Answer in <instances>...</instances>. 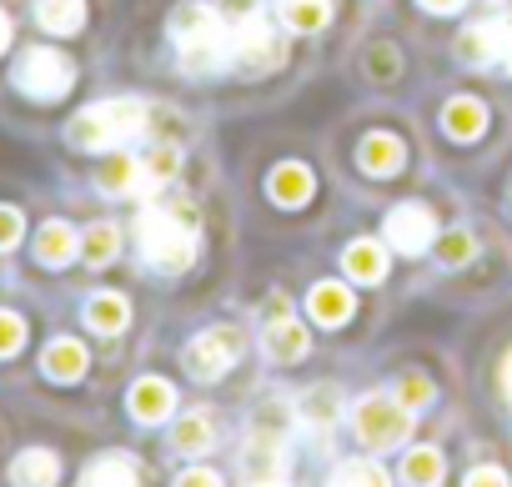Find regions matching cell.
<instances>
[{
	"mask_svg": "<svg viewBox=\"0 0 512 487\" xmlns=\"http://www.w3.org/2000/svg\"><path fill=\"white\" fill-rule=\"evenodd\" d=\"M181 171V151L171 146V141H161L146 161H141V176H146V186H166L171 176Z\"/></svg>",
	"mask_w": 512,
	"mask_h": 487,
	"instance_id": "f546056e",
	"label": "cell"
},
{
	"mask_svg": "<svg viewBox=\"0 0 512 487\" xmlns=\"http://www.w3.org/2000/svg\"><path fill=\"white\" fill-rule=\"evenodd\" d=\"M36 21L51 36H76L86 26V0H36Z\"/></svg>",
	"mask_w": 512,
	"mask_h": 487,
	"instance_id": "d6986e66",
	"label": "cell"
},
{
	"mask_svg": "<svg viewBox=\"0 0 512 487\" xmlns=\"http://www.w3.org/2000/svg\"><path fill=\"white\" fill-rule=\"evenodd\" d=\"M342 267H347V277H352V282L372 287V282H382V277H387V252L377 247V241H352V247L342 252Z\"/></svg>",
	"mask_w": 512,
	"mask_h": 487,
	"instance_id": "ac0fdd59",
	"label": "cell"
},
{
	"mask_svg": "<svg viewBox=\"0 0 512 487\" xmlns=\"http://www.w3.org/2000/svg\"><path fill=\"white\" fill-rule=\"evenodd\" d=\"M216 11H221L226 26H241V21L256 16V0H216Z\"/></svg>",
	"mask_w": 512,
	"mask_h": 487,
	"instance_id": "d590c367",
	"label": "cell"
},
{
	"mask_svg": "<svg viewBox=\"0 0 512 487\" xmlns=\"http://www.w3.org/2000/svg\"><path fill=\"white\" fill-rule=\"evenodd\" d=\"M262 487H282V482H262Z\"/></svg>",
	"mask_w": 512,
	"mask_h": 487,
	"instance_id": "b9f144b4",
	"label": "cell"
},
{
	"mask_svg": "<svg viewBox=\"0 0 512 487\" xmlns=\"http://www.w3.org/2000/svg\"><path fill=\"white\" fill-rule=\"evenodd\" d=\"M231 31V61L236 66H246V71H272V66H282V41H277V31L262 21V16H251V21H241V26H226Z\"/></svg>",
	"mask_w": 512,
	"mask_h": 487,
	"instance_id": "8992f818",
	"label": "cell"
},
{
	"mask_svg": "<svg viewBox=\"0 0 512 487\" xmlns=\"http://www.w3.org/2000/svg\"><path fill=\"white\" fill-rule=\"evenodd\" d=\"M507 66H512V56H507Z\"/></svg>",
	"mask_w": 512,
	"mask_h": 487,
	"instance_id": "7bdbcfd3",
	"label": "cell"
},
{
	"mask_svg": "<svg viewBox=\"0 0 512 487\" xmlns=\"http://www.w3.org/2000/svg\"><path fill=\"white\" fill-rule=\"evenodd\" d=\"M136 236H141V257L156 267V272H186L201 252V241H196V226L191 216L181 211H141L136 221Z\"/></svg>",
	"mask_w": 512,
	"mask_h": 487,
	"instance_id": "7a4b0ae2",
	"label": "cell"
},
{
	"mask_svg": "<svg viewBox=\"0 0 512 487\" xmlns=\"http://www.w3.org/2000/svg\"><path fill=\"white\" fill-rule=\"evenodd\" d=\"M442 126H447L452 141H477V136L487 131V111H482V101H472V96H452L447 111H442Z\"/></svg>",
	"mask_w": 512,
	"mask_h": 487,
	"instance_id": "9a60e30c",
	"label": "cell"
},
{
	"mask_svg": "<svg viewBox=\"0 0 512 487\" xmlns=\"http://www.w3.org/2000/svg\"><path fill=\"white\" fill-rule=\"evenodd\" d=\"M176 412V387L161 382V377H141L131 387V417L136 422H166Z\"/></svg>",
	"mask_w": 512,
	"mask_h": 487,
	"instance_id": "8fae6325",
	"label": "cell"
},
{
	"mask_svg": "<svg viewBox=\"0 0 512 487\" xmlns=\"http://www.w3.org/2000/svg\"><path fill=\"white\" fill-rule=\"evenodd\" d=\"M367 71H372V81H392V76L402 71L397 46H372V51H367Z\"/></svg>",
	"mask_w": 512,
	"mask_h": 487,
	"instance_id": "d6a6232c",
	"label": "cell"
},
{
	"mask_svg": "<svg viewBox=\"0 0 512 487\" xmlns=\"http://www.w3.org/2000/svg\"><path fill=\"white\" fill-rule=\"evenodd\" d=\"M312 171L302 166V161H282L272 176H267V191H272V201L277 206H307L312 201Z\"/></svg>",
	"mask_w": 512,
	"mask_h": 487,
	"instance_id": "5bb4252c",
	"label": "cell"
},
{
	"mask_svg": "<svg viewBox=\"0 0 512 487\" xmlns=\"http://www.w3.org/2000/svg\"><path fill=\"white\" fill-rule=\"evenodd\" d=\"M462 487H507V477H502L497 467H477V472H472Z\"/></svg>",
	"mask_w": 512,
	"mask_h": 487,
	"instance_id": "74e56055",
	"label": "cell"
},
{
	"mask_svg": "<svg viewBox=\"0 0 512 487\" xmlns=\"http://www.w3.org/2000/svg\"><path fill=\"white\" fill-rule=\"evenodd\" d=\"M141 131H146V106L131 101V96H121V101H96V106H86V111L71 121L66 136H71V146H81V151H111V146L141 136Z\"/></svg>",
	"mask_w": 512,
	"mask_h": 487,
	"instance_id": "3957f363",
	"label": "cell"
},
{
	"mask_svg": "<svg viewBox=\"0 0 512 487\" xmlns=\"http://www.w3.org/2000/svg\"><path fill=\"white\" fill-rule=\"evenodd\" d=\"M76 252H81V236H76L66 221H46V226H41V236H36V257H41V267H66Z\"/></svg>",
	"mask_w": 512,
	"mask_h": 487,
	"instance_id": "e0dca14e",
	"label": "cell"
},
{
	"mask_svg": "<svg viewBox=\"0 0 512 487\" xmlns=\"http://www.w3.org/2000/svg\"><path fill=\"white\" fill-rule=\"evenodd\" d=\"M171 442H176V452H186V457L206 452V447L216 442V432H211V417H206V412H191V417H181V422L171 427Z\"/></svg>",
	"mask_w": 512,
	"mask_h": 487,
	"instance_id": "484cf974",
	"label": "cell"
},
{
	"mask_svg": "<svg viewBox=\"0 0 512 487\" xmlns=\"http://www.w3.org/2000/svg\"><path fill=\"white\" fill-rule=\"evenodd\" d=\"M171 41H176L181 66L191 76H206V71L231 61V31H226L221 11L201 6V0H186V6L171 11Z\"/></svg>",
	"mask_w": 512,
	"mask_h": 487,
	"instance_id": "6da1fadb",
	"label": "cell"
},
{
	"mask_svg": "<svg viewBox=\"0 0 512 487\" xmlns=\"http://www.w3.org/2000/svg\"><path fill=\"white\" fill-rule=\"evenodd\" d=\"M297 417H302V427H312V432L337 427V417H342V397H337V387H317V392H307V397L297 402Z\"/></svg>",
	"mask_w": 512,
	"mask_h": 487,
	"instance_id": "ffe728a7",
	"label": "cell"
},
{
	"mask_svg": "<svg viewBox=\"0 0 512 487\" xmlns=\"http://www.w3.org/2000/svg\"><path fill=\"white\" fill-rule=\"evenodd\" d=\"M402 477H407V487H437L442 482V452L437 447H412L402 457Z\"/></svg>",
	"mask_w": 512,
	"mask_h": 487,
	"instance_id": "4316f807",
	"label": "cell"
},
{
	"mask_svg": "<svg viewBox=\"0 0 512 487\" xmlns=\"http://www.w3.org/2000/svg\"><path fill=\"white\" fill-rule=\"evenodd\" d=\"M352 427H357V437L372 447V452H387V447H397L407 432H412V407L402 402V397H362L357 407H352Z\"/></svg>",
	"mask_w": 512,
	"mask_h": 487,
	"instance_id": "277c9868",
	"label": "cell"
},
{
	"mask_svg": "<svg viewBox=\"0 0 512 487\" xmlns=\"http://www.w3.org/2000/svg\"><path fill=\"white\" fill-rule=\"evenodd\" d=\"M357 161H362V171H367V176H392V171H402L407 151H402V141H397V136H387V131H372V136H362V146H357Z\"/></svg>",
	"mask_w": 512,
	"mask_h": 487,
	"instance_id": "4fadbf2b",
	"label": "cell"
},
{
	"mask_svg": "<svg viewBox=\"0 0 512 487\" xmlns=\"http://www.w3.org/2000/svg\"><path fill=\"white\" fill-rule=\"evenodd\" d=\"M502 387H507V397H512V352H507V362H502Z\"/></svg>",
	"mask_w": 512,
	"mask_h": 487,
	"instance_id": "60d3db41",
	"label": "cell"
},
{
	"mask_svg": "<svg viewBox=\"0 0 512 487\" xmlns=\"http://www.w3.org/2000/svg\"><path fill=\"white\" fill-rule=\"evenodd\" d=\"M176 487H221V477H216L211 467H191V472L176 477Z\"/></svg>",
	"mask_w": 512,
	"mask_h": 487,
	"instance_id": "8d00e7d4",
	"label": "cell"
},
{
	"mask_svg": "<svg viewBox=\"0 0 512 487\" xmlns=\"http://www.w3.org/2000/svg\"><path fill=\"white\" fill-rule=\"evenodd\" d=\"M21 342H26V322L16 312H0V357L21 352Z\"/></svg>",
	"mask_w": 512,
	"mask_h": 487,
	"instance_id": "836d02e7",
	"label": "cell"
},
{
	"mask_svg": "<svg viewBox=\"0 0 512 487\" xmlns=\"http://www.w3.org/2000/svg\"><path fill=\"white\" fill-rule=\"evenodd\" d=\"M116 252H121V236H116V226H106V221H96V226L81 236V257H86L91 267H106Z\"/></svg>",
	"mask_w": 512,
	"mask_h": 487,
	"instance_id": "f1b7e54d",
	"label": "cell"
},
{
	"mask_svg": "<svg viewBox=\"0 0 512 487\" xmlns=\"http://www.w3.org/2000/svg\"><path fill=\"white\" fill-rule=\"evenodd\" d=\"M81 487H136V462L121 452H106L81 472Z\"/></svg>",
	"mask_w": 512,
	"mask_h": 487,
	"instance_id": "44dd1931",
	"label": "cell"
},
{
	"mask_svg": "<svg viewBox=\"0 0 512 487\" xmlns=\"http://www.w3.org/2000/svg\"><path fill=\"white\" fill-rule=\"evenodd\" d=\"M86 322H91V332H121L126 322H131V307H126V297H116V292H101V297H91V307H86Z\"/></svg>",
	"mask_w": 512,
	"mask_h": 487,
	"instance_id": "cb8c5ba5",
	"label": "cell"
},
{
	"mask_svg": "<svg viewBox=\"0 0 512 487\" xmlns=\"http://www.w3.org/2000/svg\"><path fill=\"white\" fill-rule=\"evenodd\" d=\"M236 357H241V332L236 327H211L186 347V372L201 377V382H216Z\"/></svg>",
	"mask_w": 512,
	"mask_h": 487,
	"instance_id": "52a82bcc",
	"label": "cell"
},
{
	"mask_svg": "<svg viewBox=\"0 0 512 487\" xmlns=\"http://www.w3.org/2000/svg\"><path fill=\"white\" fill-rule=\"evenodd\" d=\"M397 397H402V402H407V407L417 412V407H427V402L437 397V387H432V382H427L422 372H407V377L397 382Z\"/></svg>",
	"mask_w": 512,
	"mask_h": 487,
	"instance_id": "1f68e13d",
	"label": "cell"
},
{
	"mask_svg": "<svg viewBox=\"0 0 512 487\" xmlns=\"http://www.w3.org/2000/svg\"><path fill=\"white\" fill-rule=\"evenodd\" d=\"M46 377H56V382H76L81 372H86V347L81 342H71V337H61V342H51L46 347Z\"/></svg>",
	"mask_w": 512,
	"mask_h": 487,
	"instance_id": "603a6c76",
	"label": "cell"
},
{
	"mask_svg": "<svg viewBox=\"0 0 512 487\" xmlns=\"http://www.w3.org/2000/svg\"><path fill=\"white\" fill-rule=\"evenodd\" d=\"M457 56L467 66H492L502 56H512V21H482V26H467L457 36Z\"/></svg>",
	"mask_w": 512,
	"mask_h": 487,
	"instance_id": "9c48e42d",
	"label": "cell"
},
{
	"mask_svg": "<svg viewBox=\"0 0 512 487\" xmlns=\"http://www.w3.org/2000/svg\"><path fill=\"white\" fill-rule=\"evenodd\" d=\"M387 241L402 252V257H422L432 241H437V221L422 201H402L387 211Z\"/></svg>",
	"mask_w": 512,
	"mask_h": 487,
	"instance_id": "ba28073f",
	"label": "cell"
},
{
	"mask_svg": "<svg viewBox=\"0 0 512 487\" xmlns=\"http://www.w3.org/2000/svg\"><path fill=\"white\" fill-rule=\"evenodd\" d=\"M352 292L342 287V282H317L312 292H307V312H312V322L317 327H342L347 317H352Z\"/></svg>",
	"mask_w": 512,
	"mask_h": 487,
	"instance_id": "7c38bea8",
	"label": "cell"
},
{
	"mask_svg": "<svg viewBox=\"0 0 512 487\" xmlns=\"http://www.w3.org/2000/svg\"><path fill=\"white\" fill-rule=\"evenodd\" d=\"M462 6H467V0H422V11H437V16H452Z\"/></svg>",
	"mask_w": 512,
	"mask_h": 487,
	"instance_id": "f35d334b",
	"label": "cell"
},
{
	"mask_svg": "<svg viewBox=\"0 0 512 487\" xmlns=\"http://www.w3.org/2000/svg\"><path fill=\"white\" fill-rule=\"evenodd\" d=\"M332 487H392V482H387V472L372 457H352V462H342L332 472Z\"/></svg>",
	"mask_w": 512,
	"mask_h": 487,
	"instance_id": "83f0119b",
	"label": "cell"
},
{
	"mask_svg": "<svg viewBox=\"0 0 512 487\" xmlns=\"http://www.w3.org/2000/svg\"><path fill=\"white\" fill-rule=\"evenodd\" d=\"M262 347H267V357L272 362H302L307 357V327L302 322H292L287 312L282 317H267V332H262Z\"/></svg>",
	"mask_w": 512,
	"mask_h": 487,
	"instance_id": "30bf717a",
	"label": "cell"
},
{
	"mask_svg": "<svg viewBox=\"0 0 512 487\" xmlns=\"http://www.w3.org/2000/svg\"><path fill=\"white\" fill-rule=\"evenodd\" d=\"M432 247H437V262H442V267H467L472 252H477V241H472L467 231H447V236L432 241Z\"/></svg>",
	"mask_w": 512,
	"mask_h": 487,
	"instance_id": "4dcf8cb0",
	"label": "cell"
},
{
	"mask_svg": "<svg viewBox=\"0 0 512 487\" xmlns=\"http://www.w3.org/2000/svg\"><path fill=\"white\" fill-rule=\"evenodd\" d=\"M96 181H101V191H111V196H126V191H141V186H146L136 156H106L101 171H96Z\"/></svg>",
	"mask_w": 512,
	"mask_h": 487,
	"instance_id": "7402d4cb",
	"label": "cell"
},
{
	"mask_svg": "<svg viewBox=\"0 0 512 487\" xmlns=\"http://www.w3.org/2000/svg\"><path fill=\"white\" fill-rule=\"evenodd\" d=\"M6 46H11V16L0 11V51H6Z\"/></svg>",
	"mask_w": 512,
	"mask_h": 487,
	"instance_id": "ab89813d",
	"label": "cell"
},
{
	"mask_svg": "<svg viewBox=\"0 0 512 487\" xmlns=\"http://www.w3.org/2000/svg\"><path fill=\"white\" fill-rule=\"evenodd\" d=\"M21 231H26L21 211H16V206H0V252H11L16 241H21Z\"/></svg>",
	"mask_w": 512,
	"mask_h": 487,
	"instance_id": "e575fe53",
	"label": "cell"
},
{
	"mask_svg": "<svg viewBox=\"0 0 512 487\" xmlns=\"http://www.w3.org/2000/svg\"><path fill=\"white\" fill-rule=\"evenodd\" d=\"M56 477H61V462L46 447H26L16 457V467H11V482L16 487H56Z\"/></svg>",
	"mask_w": 512,
	"mask_h": 487,
	"instance_id": "2e32d148",
	"label": "cell"
},
{
	"mask_svg": "<svg viewBox=\"0 0 512 487\" xmlns=\"http://www.w3.org/2000/svg\"><path fill=\"white\" fill-rule=\"evenodd\" d=\"M282 21L302 36H317L327 21H332V6L327 0H282Z\"/></svg>",
	"mask_w": 512,
	"mask_h": 487,
	"instance_id": "d4e9b609",
	"label": "cell"
},
{
	"mask_svg": "<svg viewBox=\"0 0 512 487\" xmlns=\"http://www.w3.org/2000/svg\"><path fill=\"white\" fill-rule=\"evenodd\" d=\"M71 81H76V66H71L61 51H51V46L26 51L21 66H16V86H21L26 96H36V101H56V96H66Z\"/></svg>",
	"mask_w": 512,
	"mask_h": 487,
	"instance_id": "5b68a950",
	"label": "cell"
}]
</instances>
